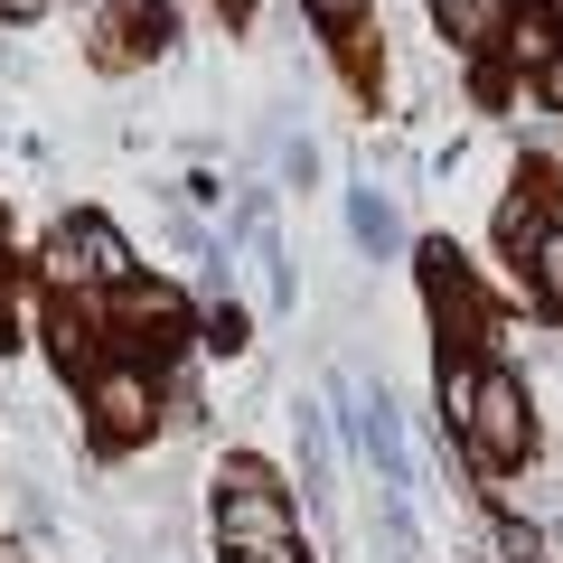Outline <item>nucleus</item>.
Here are the masks:
<instances>
[{
	"label": "nucleus",
	"mask_w": 563,
	"mask_h": 563,
	"mask_svg": "<svg viewBox=\"0 0 563 563\" xmlns=\"http://www.w3.org/2000/svg\"><path fill=\"white\" fill-rule=\"evenodd\" d=\"M217 536H225V554H254V544H291V498L273 488V470L225 461V479H217Z\"/></svg>",
	"instance_id": "obj_1"
},
{
	"label": "nucleus",
	"mask_w": 563,
	"mask_h": 563,
	"mask_svg": "<svg viewBox=\"0 0 563 563\" xmlns=\"http://www.w3.org/2000/svg\"><path fill=\"white\" fill-rule=\"evenodd\" d=\"M461 432H470V451H479V461H517V451H526V385L507 376V366H479V376H470Z\"/></svg>",
	"instance_id": "obj_2"
},
{
	"label": "nucleus",
	"mask_w": 563,
	"mask_h": 563,
	"mask_svg": "<svg viewBox=\"0 0 563 563\" xmlns=\"http://www.w3.org/2000/svg\"><path fill=\"white\" fill-rule=\"evenodd\" d=\"M57 273L66 282H122L132 254H122V235L103 217H76V225H57Z\"/></svg>",
	"instance_id": "obj_3"
},
{
	"label": "nucleus",
	"mask_w": 563,
	"mask_h": 563,
	"mask_svg": "<svg viewBox=\"0 0 563 563\" xmlns=\"http://www.w3.org/2000/svg\"><path fill=\"white\" fill-rule=\"evenodd\" d=\"M95 413H103V432L122 442V432H141V422H151V385H141L132 366H113V376L95 385Z\"/></svg>",
	"instance_id": "obj_4"
},
{
	"label": "nucleus",
	"mask_w": 563,
	"mask_h": 563,
	"mask_svg": "<svg viewBox=\"0 0 563 563\" xmlns=\"http://www.w3.org/2000/svg\"><path fill=\"white\" fill-rule=\"evenodd\" d=\"M347 235H357L366 254H385V244H395V207H385L376 188H357V198H347Z\"/></svg>",
	"instance_id": "obj_5"
},
{
	"label": "nucleus",
	"mask_w": 563,
	"mask_h": 563,
	"mask_svg": "<svg viewBox=\"0 0 563 563\" xmlns=\"http://www.w3.org/2000/svg\"><path fill=\"white\" fill-rule=\"evenodd\" d=\"M507 47H517L526 66H554V29H544V10H517V20H507Z\"/></svg>",
	"instance_id": "obj_6"
},
{
	"label": "nucleus",
	"mask_w": 563,
	"mask_h": 563,
	"mask_svg": "<svg viewBox=\"0 0 563 563\" xmlns=\"http://www.w3.org/2000/svg\"><path fill=\"white\" fill-rule=\"evenodd\" d=\"M207 339H217V347H244V310H235V301H225V310H217V320H207Z\"/></svg>",
	"instance_id": "obj_7"
},
{
	"label": "nucleus",
	"mask_w": 563,
	"mask_h": 563,
	"mask_svg": "<svg viewBox=\"0 0 563 563\" xmlns=\"http://www.w3.org/2000/svg\"><path fill=\"white\" fill-rule=\"evenodd\" d=\"M536 263H544V291L563 301V235H544V254H536Z\"/></svg>",
	"instance_id": "obj_8"
},
{
	"label": "nucleus",
	"mask_w": 563,
	"mask_h": 563,
	"mask_svg": "<svg viewBox=\"0 0 563 563\" xmlns=\"http://www.w3.org/2000/svg\"><path fill=\"white\" fill-rule=\"evenodd\" d=\"M225 563H301V544H254V554H225Z\"/></svg>",
	"instance_id": "obj_9"
},
{
	"label": "nucleus",
	"mask_w": 563,
	"mask_h": 563,
	"mask_svg": "<svg viewBox=\"0 0 563 563\" xmlns=\"http://www.w3.org/2000/svg\"><path fill=\"white\" fill-rule=\"evenodd\" d=\"M310 10H320V20H357V0H310Z\"/></svg>",
	"instance_id": "obj_10"
},
{
	"label": "nucleus",
	"mask_w": 563,
	"mask_h": 563,
	"mask_svg": "<svg viewBox=\"0 0 563 563\" xmlns=\"http://www.w3.org/2000/svg\"><path fill=\"white\" fill-rule=\"evenodd\" d=\"M0 10H10V20H29V10H47V0H0Z\"/></svg>",
	"instance_id": "obj_11"
},
{
	"label": "nucleus",
	"mask_w": 563,
	"mask_h": 563,
	"mask_svg": "<svg viewBox=\"0 0 563 563\" xmlns=\"http://www.w3.org/2000/svg\"><path fill=\"white\" fill-rule=\"evenodd\" d=\"M544 95H554V103H563V66H544Z\"/></svg>",
	"instance_id": "obj_12"
}]
</instances>
